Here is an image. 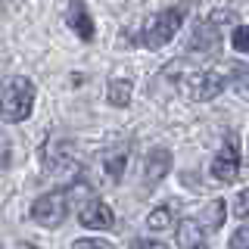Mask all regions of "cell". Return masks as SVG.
<instances>
[{
    "mask_svg": "<svg viewBox=\"0 0 249 249\" xmlns=\"http://www.w3.org/2000/svg\"><path fill=\"white\" fill-rule=\"evenodd\" d=\"M231 249H249V224H246V228H237V231H233Z\"/></svg>",
    "mask_w": 249,
    "mask_h": 249,
    "instance_id": "obj_19",
    "label": "cell"
},
{
    "mask_svg": "<svg viewBox=\"0 0 249 249\" xmlns=\"http://www.w3.org/2000/svg\"><path fill=\"white\" fill-rule=\"evenodd\" d=\"M178 246L181 249H209L206 228H202L196 218H184V221L178 224Z\"/></svg>",
    "mask_w": 249,
    "mask_h": 249,
    "instance_id": "obj_10",
    "label": "cell"
},
{
    "mask_svg": "<svg viewBox=\"0 0 249 249\" xmlns=\"http://www.w3.org/2000/svg\"><path fill=\"white\" fill-rule=\"evenodd\" d=\"M224 84H228V78L218 72V69H202V72L187 78V97L196 100V103H202V100H215L218 93L224 90Z\"/></svg>",
    "mask_w": 249,
    "mask_h": 249,
    "instance_id": "obj_4",
    "label": "cell"
},
{
    "mask_svg": "<svg viewBox=\"0 0 249 249\" xmlns=\"http://www.w3.org/2000/svg\"><path fill=\"white\" fill-rule=\"evenodd\" d=\"M146 228H150V231H165V228H171V209L168 206L153 209V212L146 215Z\"/></svg>",
    "mask_w": 249,
    "mask_h": 249,
    "instance_id": "obj_15",
    "label": "cell"
},
{
    "mask_svg": "<svg viewBox=\"0 0 249 249\" xmlns=\"http://www.w3.org/2000/svg\"><path fill=\"white\" fill-rule=\"evenodd\" d=\"M168 168H171V153L165 146H156V150L146 153V159H143V187L146 190L159 184L168 175Z\"/></svg>",
    "mask_w": 249,
    "mask_h": 249,
    "instance_id": "obj_8",
    "label": "cell"
},
{
    "mask_svg": "<svg viewBox=\"0 0 249 249\" xmlns=\"http://www.w3.org/2000/svg\"><path fill=\"white\" fill-rule=\"evenodd\" d=\"M181 22H184V10H181V6L156 13L153 19L146 22V28H143V44L150 47V50H159V47H165L171 37L178 35Z\"/></svg>",
    "mask_w": 249,
    "mask_h": 249,
    "instance_id": "obj_2",
    "label": "cell"
},
{
    "mask_svg": "<svg viewBox=\"0 0 249 249\" xmlns=\"http://www.w3.org/2000/svg\"><path fill=\"white\" fill-rule=\"evenodd\" d=\"M0 78H3V59H0Z\"/></svg>",
    "mask_w": 249,
    "mask_h": 249,
    "instance_id": "obj_23",
    "label": "cell"
},
{
    "mask_svg": "<svg viewBox=\"0 0 249 249\" xmlns=\"http://www.w3.org/2000/svg\"><path fill=\"white\" fill-rule=\"evenodd\" d=\"M31 106H35V84L22 75L13 78L0 97V115L6 122H25L31 115Z\"/></svg>",
    "mask_w": 249,
    "mask_h": 249,
    "instance_id": "obj_1",
    "label": "cell"
},
{
    "mask_svg": "<svg viewBox=\"0 0 249 249\" xmlns=\"http://www.w3.org/2000/svg\"><path fill=\"white\" fill-rule=\"evenodd\" d=\"M231 88L243 100H249V62H233L231 66Z\"/></svg>",
    "mask_w": 249,
    "mask_h": 249,
    "instance_id": "obj_14",
    "label": "cell"
},
{
    "mask_svg": "<svg viewBox=\"0 0 249 249\" xmlns=\"http://www.w3.org/2000/svg\"><path fill=\"white\" fill-rule=\"evenodd\" d=\"M106 100L112 106H128L131 103V81L128 78H112V81H109V88H106Z\"/></svg>",
    "mask_w": 249,
    "mask_h": 249,
    "instance_id": "obj_13",
    "label": "cell"
},
{
    "mask_svg": "<svg viewBox=\"0 0 249 249\" xmlns=\"http://www.w3.org/2000/svg\"><path fill=\"white\" fill-rule=\"evenodd\" d=\"M233 50H240V53H249V28L246 25H240L237 31H233Z\"/></svg>",
    "mask_w": 249,
    "mask_h": 249,
    "instance_id": "obj_18",
    "label": "cell"
},
{
    "mask_svg": "<svg viewBox=\"0 0 249 249\" xmlns=\"http://www.w3.org/2000/svg\"><path fill=\"white\" fill-rule=\"evenodd\" d=\"M66 19H69V28H72L81 41H93L97 28H93V19H90L84 0H72V3H69V16H66Z\"/></svg>",
    "mask_w": 249,
    "mask_h": 249,
    "instance_id": "obj_9",
    "label": "cell"
},
{
    "mask_svg": "<svg viewBox=\"0 0 249 249\" xmlns=\"http://www.w3.org/2000/svg\"><path fill=\"white\" fill-rule=\"evenodd\" d=\"M221 50V35H218V25L212 19L199 22L193 28V37H190V53H199V56H215Z\"/></svg>",
    "mask_w": 249,
    "mask_h": 249,
    "instance_id": "obj_7",
    "label": "cell"
},
{
    "mask_svg": "<svg viewBox=\"0 0 249 249\" xmlns=\"http://www.w3.org/2000/svg\"><path fill=\"white\" fill-rule=\"evenodd\" d=\"M131 249H168L165 243H156V240H134Z\"/></svg>",
    "mask_w": 249,
    "mask_h": 249,
    "instance_id": "obj_20",
    "label": "cell"
},
{
    "mask_svg": "<svg viewBox=\"0 0 249 249\" xmlns=\"http://www.w3.org/2000/svg\"><path fill=\"white\" fill-rule=\"evenodd\" d=\"M224 212H228V206H224L221 199H212L206 209H199V215H196V221L202 224L206 231H218L224 224Z\"/></svg>",
    "mask_w": 249,
    "mask_h": 249,
    "instance_id": "obj_12",
    "label": "cell"
},
{
    "mask_svg": "<svg viewBox=\"0 0 249 249\" xmlns=\"http://www.w3.org/2000/svg\"><path fill=\"white\" fill-rule=\"evenodd\" d=\"M228 19H237V13H224V10L212 13V22H215V25H221V22H228Z\"/></svg>",
    "mask_w": 249,
    "mask_h": 249,
    "instance_id": "obj_21",
    "label": "cell"
},
{
    "mask_svg": "<svg viewBox=\"0 0 249 249\" xmlns=\"http://www.w3.org/2000/svg\"><path fill=\"white\" fill-rule=\"evenodd\" d=\"M22 249H37V246H31V243H22Z\"/></svg>",
    "mask_w": 249,
    "mask_h": 249,
    "instance_id": "obj_22",
    "label": "cell"
},
{
    "mask_svg": "<svg viewBox=\"0 0 249 249\" xmlns=\"http://www.w3.org/2000/svg\"><path fill=\"white\" fill-rule=\"evenodd\" d=\"M69 212V196L66 193H44L31 202V218L41 228H59L62 218Z\"/></svg>",
    "mask_w": 249,
    "mask_h": 249,
    "instance_id": "obj_3",
    "label": "cell"
},
{
    "mask_svg": "<svg viewBox=\"0 0 249 249\" xmlns=\"http://www.w3.org/2000/svg\"><path fill=\"white\" fill-rule=\"evenodd\" d=\"M233 215H237V218H243V221L249 224V187L237 193V199H233Z\"/></svg>",
    "mask_w": 249,
    "mask_h": 249,
    "instance_id": "obj_16",
    "label": "cell"
},
{
    "mask_svg": "<svg viewBox=\"0 0 249 249\" xmlns=\"http://www.w3.org/2000/svg\"><path fill=\"white\" fill-rule=\"evenodd\" d=\"M78 221L90 231H112L115 228V212L106 206L103 199H88L84 206H78Z\"/></svg>",
    "mask_w": 249,
    "mask_h": 249,
    "instance_id": "obj_6",
    "label": "cell"
},
{
    "mask_svg": "<svg viewBox=\"0 0 249 249\" xmlns=\"http://www.w3.org/2000/svg\"><path fill=\"white\" fill-rule=\"evenodd\" d=\"M124 165H128V146H124V143L103 153V171L109 175V181H122Z\"/></svg>",
    "mask_w": 249,
    "mask_h": 249,
    "instance_id": "obj_11",
    "label": "cell"
},
{
    "mask_svg": "<svg viewBox=\"0 0 249 249\" xmlns=\"http://www.w3.org/2000/svg\"><path fill=\"white\" fill-rule=\"evenodd\" d=\"M0 249H3V246H0Z\"/></svg>",
    "mask_w": 249,
    "mask_h": 249,
    "instance_id": "obj_24",
    "label": "cell"
},
{
    "mask_svg": "<svg viewBox=\"0 0 249 249\" xmlns=\"http://www.w3.org/2000/svg\"><path fill=\"white\" fill-rule=\"evenodd\" d=\"M212 175L224 184L237 181V175H240V146H237V137L233 134L224 140V146L218 150L215 162H212Z\"/></svg>",
    "mask_w": 249,
    "mask_h": 249,
    "instance_id": "obj_5",
    "label": "cell"
},
{
    "mask_svg": "<svg viewBox=\"0 0 249 249\" xmlns=\"http://www.w3.org/2000/svg\"><path fill=\"white\" fill-rule=\"evenodd\" d=\"M72 249H112V243H106V240H100V237H81V240H75Z\"/></svg>",
    "mask_w": 249,
    "mask_h": 249,
    "instance_id": "obj_17",
    "label": "cell"
}]
</instances>
